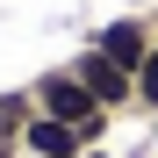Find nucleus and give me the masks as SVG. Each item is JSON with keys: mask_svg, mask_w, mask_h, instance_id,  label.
Instances as JSON below:
<instances>
[{"mask_svg": "<svg viewBox=\"0 0 158 158\" xmlns=\"http://www.w3.org/2000/svg\"><path fill=\"white\" fill-rule=\"evenodd\" d=\"M29 101H36V115H58V122H72L86 144H101V137H108V122H115V115L101 108L86 86H79V72H72V65H50L36 86H29Z\"/></svg>", "mask_w": 158, "mask_h": 158, "instance_id": "obj_1", "label": "nucleus"}, {"mask_svg": "<svg viewBox=\"0 0 158 158\" xmlns=\"http://www.w3.org/2000/svg\"><path fill=\"white\" fill-rule=\"evenodd\" d=\"M72 72H79V86H86L94 101H101V108H108V115H122V108H137V72H122L115 58H108V50H79V58H72Z\"/></svg>", "mask_w": 158, "mask_h": 158, "instance_id": "obj_2", "label": "nucleus"}, {"mask_svg": "<svg viewBox=\"0 0 158 158\" xmlns=\"http://www.w3.org/2000/svg\"><path fill=\"white\" fill-rule=\"evenodd\" d=\"M94 50H108L122 72H137L151 50H158V22H151V15H115V22L94 29Z\"/></svg>", "mask_w": 158, "mask_h": 158, "instance_id": "obj_3", "label": "nucleus"}, {"mask_svg": "<svg viewBox=\"0 0 158 158\" xmlns=\"http://www.w3.org/2000/svg\"><path fill=\"white\" fill-rule=\"evenodd\" d=\"M22 151H29V158H86L94 144L79 137L72 122H58V115H29V122H22Z\"/></svg>", "mask_w": 158, "mask_h": 158, "instance_id": "obj_4", "label": "nucleus"}, {"mask_svg": "<svg viewBox=\"0 0 158 158\" xmlns=\"http://www.w3.org/2000/svg\"><path fill=\"white\" fill-rule=\"evenodd\" d=\"M137 115H158V50L137 65Z\"/></svg>", "mask_w": 158, "mask_h": 158, "instance_id": "obj_5", "label": "nucleus"}, {"mask_svg": "<svg viewBox=\"0 0 158 158\" xmlns=\"http://www.w3.org/2000/svg\"><path fill=\"white\" fill-rule=\"evenodd\" d=\"M22 158H29V151H22Z\"/></svg>", "mask_w": 158, "mask_h": 158, "instance_id": "obj_6", "label": "nucleus"}]
</instances>
